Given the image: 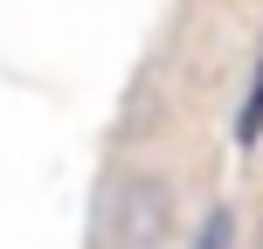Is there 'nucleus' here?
Segmentation results:
<instances>
[{
    "label": "nucleus",
    "instance_id": "nucleus-4",
    "mask_svg": "<svg viewBox=\"0 0 263 249\" xmlns=\"http://www.w3.org/2000/svg\"><path fill=\"white\" fill-rule=\"evenodd\" d=\"M256 249H263V228H256Z\"/></svg>",
    "mask_w": 263,
    "mask_h": 249
},
{
    "label": "nucleus",
    "instance_id": "nucleus-1",
    "mask_svg": "<svg viewBox=\"0 0 263 249\" xmlns=\"http://www.w3.org/2000/svg\"><path fill=\"white\" fill-rule=\"evenodd\" d=\"M104 249H159L166 242V187L159 180H118L97 215Z\"/></svg>",
    "mask_w": 263,
    "mask_h": 249
},
{
    "label": "nucleus",
    "instance_id": "nucleus-3",
    "mask_svg": "<svg viewBox=\"0 0 263 249\" xmlns=\"http://www.w3.org/2000/svg\"><path fill=\"white\" fill-rule=\"evenodd\" d=\"M229 236H236V208H208V222H201L194 249H229Z\"/></svg>",
    "mask_w": 263,
    "mask_h": 249
},
{
    "label": "nucleus",
    "instance_id": "nucleus-2",
    "mask_svg": "<svg viewBox=\"0 0 263 249\" xmlns=\"http://www.w3.org/2000/svg\"><path fill=\"white\" fill-rule=\"evenodd\" d=\"M263 139V63H256V83H250V104L236 118V145H256Z\"/></svg>",
    "mask_w": 263,
    "mask_h": 249
}]
</instances>
